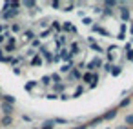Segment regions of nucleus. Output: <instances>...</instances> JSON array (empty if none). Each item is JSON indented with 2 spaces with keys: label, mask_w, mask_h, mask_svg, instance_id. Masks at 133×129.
<instances>
[{
  "label": "nucleus",
  "mask_w": 133,
  "mask_h": 129,
  "mask_svg": "<svg viewBox=\"0 0 133 129\" xmlns=\"http://www.w3.org/2000/svg\"><path fill=\"white\" fill-rule=\"evenodd\" d=\"M0 107H2V113H4V116H13L15 105H11V104H6V102H2V104H0Z\"/></svg>",
  "instance_id": "1"
},
{
  "label": "nucleus",
  "mask_w": 133,
  "mask_h": 129,
  "mask_svg": "<svg viewBox=\"0 0 133 129\" xmlns=\"http://www.w3.org/2000/svg\"><path fill=\"white\" fill-rule=\"evenodd\" d=\"M38 55H42V60H46V62H51V60H55V55H51V51H48L46 47H40Z\"/></svg>",
  "instance_id": "2"
},
{
  "label": "nucleus",
  "mask_w": 133,
  "mask_h": 129,
  "mask_svg": "<svg viewBox=\"0 0 133 129\" xmlns=\"http://www.w3.org/2000/svg\"><path fill=\"white\" fill-rule=\"evenodd\" d=\"M97 67H102V60H100V58H95V60H91V62L86 66V69H88L89 73H93V69H97Z\"/></svg>",
  "instance_id": "3"
},
{
  "label": "nucleus",
  "mask_w": 133,
  "mask_h": 129,
  "mask_svg": "<svg viewBox=\"0 0 133 129\" xmlns=\"http://www.w3.org/2000/svg\"><path fill=\"white\" fill-rule=\"evenodd\" d=\"M120 18H122V22H128V20L131 18L129 8H126V6H120Z\"/></svg>",
  "instance_id": "4"
},
{
  "label": "nucleus",
  "mask_w": 133,
  "mask_h": 129,
  "mask_svg": "<svg viewBox=\"0 0 133 129\" xmlns=\"http://www.w3.org/2000/svg\"><path fill=\"white\" fill-rule=\"evenodd\" d=\"M22 38H24L26 42H33L37 37H35V31H33V29H26V31L22 33Z\"/></svg>",
  "instance_id": "5"
},
{
  "label": "nucleus",
  "mask_w": 133,
  "mask_h": 129,
  "mask_svg": "<svg viewBox=\"0 0 133 129\" xmlns=\"http://www.w3.org/2000/svg\"><path fill=\"white\" fill-rule=\"evenodd\" d=\"M17 15H18V9H9V11H6V13H2L0 17L6 18V20H11V18H15Z\"/></svg>",
  "instance_id": "6"
},
{
  "label": "nucleus",
  "mask_w": 133,
  "mask_h": 129,
  "mask_svg": "<svg viewBox=\"0 0 133 129\" xmlns=\"http://www.w3.org/2000/svg\"><path fill=\"white\" fill-rule=\"evenodd\" d=\"M91 29H93V33H100V35H104V37H109V31L104 29V27H100V26H97V24H93Z\"/></svg>",
  "instance_id": "7"
},
{
  "label": "nucleus",
  "mask_w": 133,
  "mask_h": 129,
  "mask_svg": "<svg viewBox=\"0 0 133 129\" xmlns=\"http://www.w3.org/2000/svg\"><path fill=\"white\" fill-rule=\"evenodd\" d=\"M0 125H2V127H11L13 125V116H2Z\"/></svg>",
  "instance_id": "8"
},
{
  "label": "nucleus",
  "mask_w": 133,
  "mask_h": 129,
  "mask_svg": "<svg viewBox=\"0 0 133 129\" xmlns=\"http://www.w3.org/2000/svg\"><path fill=\"white\" fill-rule=\"evenodd\" d=\"M64 26H62V29L66 31V33H77V29H75V26L71 24V22H62Z\"/></svg>",
  "instance_id": "9"
},
{
  "label": "nucleus",
  "mask_w": 133,
  "mask_h": 129,
  "mask_svg": "<svg viewBox=\"0 0 133 129\" xmlns=\"http://www.w3.org/2000/svg\"><path fill=\"white\" fill-rule=\"evenodd\" d=\"M60 60H66V62L73 64V60H71V53H69V51H66V49H62V51H60Z\"/></svg>",
  "instance_id": "10"
},
{
  "label": "nucleus",
  "mask_w": 133,
  "mask_h": 129,
  "mask_svg": "<svg viewBox=\"0 0 133 129\" xmlns=\"http://www.w3.org/2000/svg\"><path fill=\"white\" fill-rule=\"evenodd\" d=\"M117 113H118V111H117V107H115V109H109L106 114H102V118H104V120H113V118L117 116Z\"/></svg>",
  "instance_id": "11"
},
{
  "label": "nucleus",
  "mask_w": 133,
  "mask_h": 129,
  "mask_svg": "<svg viewBox=\"0 0 133 129\" xmlns=\"http://www.w3.org/2000/svg\"><path fill=\"white\" fill-rule=\"evenodd\" d=\"M69 78H73V80H82V75H80V71H78V69H71Z\"/></svg>",
  "instance_id": "12"
},
{
  "label": "nucleus",
  "mask_w": 133,
  "mask_h": 129,
  "mask_svg": "<svg viewBox=\"0 0 133 129\" xmlns=\"http://www.w3.org/2000/svg\"><path fill=\"white\" fill-rule=\"evenodd\" d=\"M2 102H6V104H11V105H15L17 98H15V96H11V95H4V96H2Z\"/></svg>",
  "instance_id": "13"
},
{
  "label": "nucleus",
  "mask_w": 133,
  "mask_h": 129,
  "mask_svg": "<svg viewBox=\"0 0 133 129\" xmlns=\"http://www.w3.org/2000/svg\"><path fill=\"white\" fill-rule=\"evenodd\" d=\"M53 87H55V91H57V95H64V89H66V84H62V82H60V84H55Z\"/></svg>",
  "instance_id": "14"
},
{
  "label": "nucleus",
  "mask_w": 133,
  "mask_h": 129,
  "mask_svg": "<svg viewBox=\"0 0 133 129\" xmlns=\"http://www.w3.org/2000/svg\"><path fill=\"white\" fill-rule=\"evenodd\" d=\"M51 31H62V26L58 20H51Z\"/></svg>",
  "instance_id": "15"
},
{
  "label": "nucleus",
  "mask_w": 133,
  "mask_h": 129,
  "mask_svg": "<svg viewBox=\"0 0 133 129\" xmlns=\"http://www.w3.org/2000/svg\"><path fill=\"white\" fill-rule=\"evenodd\" d=\"M31 66H42V56L40 55H35L31 58Z\"/></svg>",
  "instance_id": "16"
},
{
  "label": "nucleus",
  "mask_w": 133,
  "mask_h": 129,
  "mask_svg": "<svg viewBox=\"0 0 133 129\" xmlns=\"http://www.w3.org/2000/svg\"><path fill=\"white\" fill-rule=\"evenodd\" d=\"M37 84H38V82H35V80H29V82H26V85H24V87H26V91H33V89L37 87Z\"/></svg>",
  "instance_id": "17"
},
{
  "label": "nucleus",
  "mask_w": 133,
  "mask_h": 129,
  "mask_svg": "<svg viewBox=\"0 0 133 129\" xmlns=\"http://www.w3.org/2000/svg\"><path fill=\"white\" fill-rule=\"evenodd\" d=\"M75 66L73 64H64L62 67H60V73H71V69H73Z\"/></svg>",
  "instance_id": "18"
},
{
  "label": "nucleus",
  "mask_w": 133,
  "mask_h": 129,
  "mask_svg": "<svg viewBox=\"0 0 133 129\" xmlns=\"http://www.w3.org/2000/svg\"><path fill=\"white\" fill-rule=\"evenodd\" d=\"M78 51H80L78 44H77V42H73V44H71V47H69V53H71V55H77Z\"/></svg>",
  "instance_id": "19"
},
{
  "label": "nucleus",
  "mask_w": 133,
  "mask_h": 129,
  "mask_svg": "<svg viewBox=\"0 0 133 129\" xmlns=\"http://www.w3.org/2000/svg\"><path fill=\"white\" fill-rule=\"evenodd\" d=\"M120 73H122V67H120V66H113V69H111V75H113V76H118Z\"/></svg>",
  "instance_id": "20"
},
{
  "label": "nucleus",
  "mask_w": 133,
  "mask_h": 129,
  "mask_svg": "<svg viewBox=\"0 0 133 129\" xmlns=\"http://www.w3.org/2000/svg\"><path fill=\"white\" fill-rule=\"evenodd\" d=\"M104 6H106V8H117V6H118V2H117V0H106Z\"/></svg>",
  "instance_id": "21"
},
{
  "label": "nucleus",
  "mask_w": 133,
  "mask_h": 129,
  "mask_svg": "<svg viewBox=\"0 0 133 129\" xmlns=\"http://www.w3.org/2000/svg\"><path fill=\"white\" fill-rule=\"evenodd\" d=\"M51 82H55V84H60V82H62L60 75H58V73H53V75H51Z\"/></svg>",
  "instance_id": "22"
},
{
  "label": "nucleus",
  "mask_w": 133,
  "mask_h": 129,
  "mask_svg": "<svg viewBox=\"0 0 133 129\" xmlns=\"http://www.w3.org/2000/svg\"><path fill=\"white\" fill-rule=\"evenodd\" d=\"M40 82H42V85H49V84H51V75L42 76V80H40Z\"/></svg>",
  "instance_id": "23"
},
{
  "label": "nucleus",
  "mask_w": 133,
  "mask_h": 129,
  "mask_svg": "<svg viewBox=\"0 0 133 129\" xmlns=\"http://www.w3.org/2000/svg\"><path fill=\"white\" fill-rule=\"evenodd\" d=\"M53 124H55L53 120H49V122H44V124L40 125V129H53Z\"/></svg>",
  "instance_id": "24"
},
{
  "label": "nucleus",
  "mask_w": 133,
  "mask_h": 129,
  "mask_svg": "<svg viewBox=\"0 0 133 129\" xmlns=\"http://www.w3.org/2000/svg\"><path fill=\"white\" fill-rule=\"evenodd\" d=\"M129 104H131V98H129V96H126V98L118 104V107H126V105H129Z\"/></svg>",
  "instance_id": "25"
},
{
  "label": "nucleus",
  "mask_w": 133,
  "mask_h": 129,
  "mask_svg": "<svg viewBox=\"0 0 133 129\" xmlns=\"http://www.w3.org/2000/svg\"><path fill=\"white\" fill-rule=\"evenodd\" d=\"M102 120H104V118H102V116H97V118H93V120H91V122H89V124H88V125H89V127H91V125H97V124H100V122H102Z\"/></svg>",
  "instance_id": "26"
},
{
  "label": "nucleus",
  "mask_w": 133,
  "mask_h": 129,
  "mask_svg": "<svg viewBox=\"0 0 133 129\" xmlns=\"http://www.w3.org/2000/svg\"><path fill=\"white\" fill-rule=\"evenodd\" d=\"M124 33H126V24L120 26V33H118V40H124Z\"/></svg>",
  "instance_id": "27"
},
{
  "label": "nucleus",
  "mask_w": 133,
  "mask_h": 129,
  "mask_svg": "<svg viewBox=\"0 0 133 129\" xmlns=\"http://www.w3.org/2000/svg\"><path fill=\"white\" fill-rule=\"evenodd\" d=\"M126 125L133 127V114H126Z\"/></svg>",
  "instance_id": "28"
},
{
  "label": "nucleus",
  "mask_w": 133,
  "mask_h": 129,
  "mask_svg": "<svg viewBox=\"0 0 133 129\" xmlns=\"http://www.w3.org/2000/svg\"><path fill=\"white\" fill-rule=\"evenodd\" d=\"M82 24H84V26H93V20H91L89 17H84V18H82Z\"/></svg>",
  "instance_id": "29"
},
{
  "label": "nucleus",
  "mask_w": 133,
  "mask_h": 129,
  "mask_svg": "<svg viewBox=\"0 0 133 129\" xmlns=\"http://www.w3.org/2000/svg\"><path fill=\"white\" fill-rule=\"evenodd\" d=\"M51 33H53V31H51V27H49V29H46L44 33H40V37H38V38H48V37H49Z\"/></svg>",
  "instance_id": "30"
},
{
  "label": "nucleus",
  "mask_w": 133,
  "mask_h": 129,
  "mask_svg": "<svg viewBox=\"0 0 133 129\" xmlns=\"http://www.w3.org/2000/svg\"><path fill=\"white\" fill-rule=\"evenodd\" d=\"M22 6H26V8H37V2H33V0H28V2H24Z\"/></svg>",
  "instance_id": "31"
},
{
  "label": "nucleus",
  "mask_w": 133,
  "mask_h": 129,
  "mask_svg": "<svg viewBox=\"0 0 133 129\" xmlns=\"http://www.w3.org/2000/svg\"><path fill=\"white\" fill-rule=\"evenodd\" d=\"M37 47H40V40H38V38H35V40L31 42V49H37Z\"/></svg>",
  "instance_id": "32"
},
{
  "label": "nucleus",
  "mask_w": 133,
  "mask_h": 129,
  "mask_svg": "<svg viewBox=\"0 0 133 129\" xmlns=\"http://www.w3.org/2000/svg\"><path fill=\"white\" fill-rule=\"evenodd\" d=\"M46 98H49V100H57V98H60V95H57V93H49V95H46Z\"/></svg>",
  "instance_id": "33"
},
{
  "label": "nucleus",
  "mask_w": 133,
  "mask_h": 129,
  "mask_svg": "<svg viewBox=\"0 0 133 129\" xmlns=\"http://www.w3.org/2000/svg\"><path fill=\"white\" fill-rule=\"evenodd\" d=\"M53 122L55 124H69V120H66V118H53Z\"/></svg>",
  "instance_id": "34"
},
{
  "label": "nucleus",
  "mask_w": 133,
  "mask_h": 129,
  "mask_svg": "<svg viewBox=\"0 0 133 129\" xmlns=\"http://www.w3.org/2000/svg\"><path fill=\"white\" fill-rule=\"evenodd\" d=\"M126 58H128L129 62H133V49H128V51H126Z\"/></svg>",
  "instance_id": "35"
},
{
  "label": "nucleus",
  "mask_w": 133,
  "mask_h": 129,
  "mask_svg": "<svg viewBox=\"0 0 133 129\" xmlns=\"http://www.w3.org/2000/svg\"><path fill=\"white\" fill-rule=\"evenodd\" d=\"M9 4H11V9H18V8L22 6L20 2H17V0H13V2H9Z\"/></svg>",
  "instance_id": "36"
},
{
  "label": "nucleus",
  "mask_w": 133,
  "mask_h": 129,
  "mask_svg": "<svg viewBox=\"0 0 133 129\" xmlns=\"http://www.w3.org/2000/svg\"><path fill=\"white\" fill-rule=\"evenodd\" d=\"M73 9H75V4L71 2V4H68V6H66V8H64L62 11H68V13H69V11H73Z\"/></svg>",
  "instance_id": "37"
},
{
  "label": "nucleus",
  "mask_w": 133,
  "mask_h": 129,
  "mask_svg": "<svg viewBox=\"0 0 133 129\" xmlns=\"http://www.w3.org/2000/svg\"><path fill=\"white\" fill-rule=\"evenodd\" d=\"M91 49H95V51H98V53H100V55H102V53H104V49H102V47H100V46H98V44H93V46H91Z\"/></svg>",
  "instance_id": "38"
},
{
  "label": "nucleus",
  "mask_w": 133,
  "mask_h": 129,
  "mask_svg": "<svg viewBox=\"0 0 133 129\" xmlns=\"http://www.w3.org/2000/svg\"><path fill=\"white\" fill-rule=\"evenodd\" d=\"M51 6H53L55 9H58V8L62 6V2H60V0H53V2H51Z\"/></svg>",
  "instance_id": "39"
},
{
  "label": "nucleus",
  "mask_w": 133,
  "mask_h": 129,
  "mask_svg": "<svg viewBox=\"0 0 133 129\" xmlns=\"http://www.w3.org/2000/svg\"><path fill=\"white\" fill-rule=\"evenodd\" d=\"M20 29H22V27H20L18 24H13V26H11V31H13V33H18Z\"/></svg>",
  "instance_id": "40"
},
{
  "label": "nucleus",
  "mask_w": 133,
  "mask_h": 129,
  "mask_svg": "<svg viewBox=\"0 0 133 129\" xmlns=\"http://www.w3.org/2000/svg\"><path fill=\"white\" fill-rule=\"evenodd\" d=\"M48 22H49V18H44V20H40V22H38V24H40V26H42V27H48V26H49V24H48Z\"/></svg>",
  "instance_id": "41"
},
{
  "label": "nucleus",
  "mask_w": 133,
  "mask_h": 129,
  "mask_svg": "<svg viewBox=\"0 0 133 129\" xmlns=\"http://www.w3.org/2000/svg\"><path fill=\"white\" fill-rule=\"evenodd\" d=\"M82 91H84V87H82V85H78V87H77V91H75V96H80V95H82Z\"/></svg>",
  "instance_id": "42"
},
{
  "label": "nucleus",
  "mask_w": 133,
  "mask_h": 129,
  "mask_svg": "<svg viewBox=\"0 0 133 129\" xmlns=\"http://www.w3.org/2000/svg\"><path fill=\"white\" fill-rule=\"evenodd\" d=\"M104 69H106V71H109V73H111V69H113V64H109V62H108V64H106V66H104Z\"/></svg>",
  "instance_id": "43"
},
{
  "label": "nucleus",
  "mask_w": 133,
  "mask_h": 129,
  "mask_svg": "<svg viewBox=\"0 0 133 129\" xmlns=\"http://www.w3.org/2000/svg\"><path fill=\"white\" fill-rule=\"evenodd\" d=\"M22 120H24V122H31V116H29V114H22Z\"/></svg>",
  "instance_id": "44"
},
{
  "label": "nucleus",
  "mask_w": 133,
  "mask_h": 129,
  "mask_svg": "<svg viewBox=\"0 0 133 129\" xmlns=\"http://www.w3.org/2000/svg\"><path fill=\"white\" fill-rule=\"evenodd\" d=\"M89 125L88 124H82V125H77V127H73V129H88Z\"/></svg>",
  "instance_id": "45"
},
{
  "label": "nucleus",
  "mask_w": 133,
  "mask_h": 129,
  "mask_svg": "<svg viewBox=\"0 0 133 129\" xmlns=\"http://www.w3.org/2000/svg\"><path fill=\"white\" fill-rule=\"evenodd\" d=\"M6 38H8L6 35H0V44H4V42H6Z\"/></svg>",
  "instance_id": "46"
},
{
  "label": "nucleus",
  "mask_w": 133,
  "mask_h": 129,
  "mask_svg": "<svg viewBox=\"0 0 133 129\" xmlns=\"http://www.w3.org/2000/svg\"><path fill=\"white\" fill-rule=\"evenodd\" d=\"M108 62H109V64L113 62V55H111V53H108Z\"/></svg>",
  "instance_id": "47"
},
{
  "label": "nucleus",
  "mask_w": 133,
  "mask_h": 129,
  "mask_svg": "<svg viewBox=\"0 0 133 129\" xmlns=\"http://www.w3.org/2000/svg\"><path fill=\"white\" fill-rule=\"evenodd\" d=\"M13 73H15V75H20V73H22V71H20V69H18V67H13Z\"/></svg>",
  "instance_id": "48"
},
{
  "label": "nucleus",
  "mask_w": 133,
  "mask_h": 129,
  "mask_svg": "<svg viewBox=\"0 0 133 129\" xmlns=\"http://www.w3.org/2000/svg\"><path fill=\"white\" fill-rule=\"evenodd\" d=\"M115 129H133V127H129V125H120V127H115Z\"/></svg>",
  "instance_id": "49"
},
{
  "label": "nucleus",
  "mask_w": 133,
  "mask_h": 129,
  "mask_svg": "<svg viewBox=\"0 0 133 129\" xmlns=\"http://www.w3.org/2000/svg\"><path fill=\"white\" fill-rule=\"evenodd\" d=\"M4 31H6V26H2V24H0V35H2Z\"/></svg>",
  "instance_id": "50"
},
{
  "label": "nucleus",
  "mask_w": 133,
  "mask_h": 129,
  "mask_svg": "<svg viewBox=\"0 0 133 129\" xmlns=\"http://www.w3.org/2000/svg\"><path fill=\"white\" fill-rule=\"evenodd\" d=\"M129 31H131V35H133V24H131V27H129Z\"/></svg>",
  "instance_id": "51"
}]
</instances>
